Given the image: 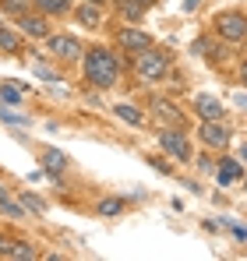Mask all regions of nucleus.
<instances>
[{
	"label": "nucleus",
	"mask_w": 247,
	"mask_h": 261,
	"mask_svg": "<svg viewBox=\"0 0 247 261\" xmlns=\"http://www.w3.org/2000/svg\"><path fill=\"white\" fill-rule=\"evenodd\" d=\"M82 57H85L82 74L92 88H103V92H106V88H113L120 82V60H117L113 49H106V46H88Z\"/></svg>",
	"instance_id": "nucleus-1"
},
{
	"label": "nucleus",
	"mask_w": 247,
	"mask_h": 261,
	"mask_svg": "<svg viewBox=\"0 0 247 261\" xmlns=\"http://www.w3.org/2000/svg\"><path fill=\"white\" fill-rule=\"evenodd\" d=\"M134 74H138V82H145V85L163 82L166 74H169V53H166V49H156V46L134 53Z\"/></svg>",
	"instance_id": "nucleus-2"
},
{
	"label": "nucleus",
	"mask_w": 247,
	"mask_h": 261,
	"mask_svg": "<svg viewBox=\"0 0 247 261\" xmlns=\"http://www.w3.org/2000/svg\"><path fill=\"white\" fill-rule=\"evenodd\" d=\"M42 43H46V53H50L53 60H60V64H75V60L85 53L82 39L71 36V32H50Z\"/></svg>",
	"instance_id": "nucleus-3"
},
{
	"label": "nucleus",
	"mask_w": 247,
	"mask_h": 261,
	"mask_svg": "<svg viewBox=\"0 0 247 261\" xmlns=\"http://www.w3.org/2000/svg\"><path fill=\"white\" fill-rule=\"evenodd\" d=\"M159 148L166 155H173L177 163H191L194 159V148H191V138L180 127H163L159 130Z\"/></svg>",
	"instance_id": "nucleus-4"
},
{
	"label": "nucleus",
	"mask_w": 247,
	"mask_h": 261,
	"mask_svg": "<svg viewBox=\"0 0 247 261\" xmlns=\"http://www.w3.org/2000/svg\"><path fill=\"white\" fill-rule=\"evenodd\" d=\"M215 32L226 43H247V14L244 11H223L215 18Z\"/></svg>",
	"instance_id": "nucleus-5"
},
{
	"label": "nucleus",
	"mask_w": 247,
	"mask_h": 261,
	"mask_svg": "<svg viewBox=\"0 0 247 261\" xmlns=\"http://www.w3.org/2000/svg\"><path fill=\"white\" fill-rule=\"evenodd\" d=\"M14 18H18V32L29 36V39H46L53 32V25L46 21V14H39V11H21Z\"/></svg>",
	"instance_id": "nucleus-6"
},
{
	"label": "nucleus",
	"mask_w": 247,
	"mask_h": 261,
	"mask_svg": "<svg viewBox=\"0 0 247 261\" xmlns=\"http://www.w3.org/2000/svg\"><path fill=\"white\" fill-rule=\"evenodd\" d=\"M198 138H202V145H208V148H219V152L230 145V130L223 127V120H202Z\"/></svg>",
	"instance_id": "nucleus-7"
},
{
	"label": "nucleus",
	"mask_w": 247,
	"mask_h": 261,
	"mask_svg": "<svg viewBox=\"0 0 247 261\" xmlns=\"http://www.w3.org/2000/svg\"><path fill=\"white\" fill-rule=\"evenodd\" d=\"M117 46H120V49H127V53H141V49H149V46H156V43H152V36H149V32L124 25L120 32H117Z\"/></svg>",
	"instance_id": "nucleus-8"
},
{
	"label": "nucleus",
	"mask_w": 247,
	"mask_h": 261,
	"mask_svg": "<svg viewBox=\"0 0 247 261\" xmlns=\"http://www.w3.org/2000/svg\"><path fill=\"white\" fill-rule=\"evenodd\" d=\"M39 163H42V173L46 176H57V173H64V170L71 166V155L60 152V148H42Z\"/></svg>",
	"instance_id": "nucleus-9"
},
{
	"label": "nucleus",
	"mask_w": 247,
	"mask_h": 261,
	"mask_svg": "<svg viewBox=\"0 0 247 261\" xmlns=\"http://www.w3.org/2000/svg\"><path fill=\"white\" fill-rule=\"evenodd\" d=\"M71 11H75V21H78L82 29H88V32L103 25V7H99V4H85L82 0V4H75Z\"/></svg>",
	"instance_id": "nucleus-10"
},
{
	"label": "nucleus",
	"mask_w": 247,
	"mask_h": 261,
	"mask_svg": "<svg viewBox=\"0 0 247 261\" xmlns=\"http://www.w3.org/2000/svg\"><path fill=\"white\" fill-rule=\"evenodd\" d=\"M194 113H198L202 120H223V117H226V106H223L215 95H198V99H194Z\"/></svg>",
	"instance_id": "nucleus-11"
},
{
	"label": "nucleus",
	"mask_w": 247,
	"mask_h": 261,
	"mask_svg": "<svg viewBox=\"0 0 247 261\" xmlns=\"http://www.w3.org/2000/svg\"><path fill=\"white\" fill-rule=\"evenodd\" d=\"M39 254L32 244H25V240H4L0 244V258H18V261H32Z\"/></svg>",
	"instance_id": "nucleus-12"
},
{
	"label": "nucleus",
	"mask_w": 247,
	"mask_h": 261,
	"mask_svg": "<svg viewBox=\"0 0 247 261\" xmlns=\"http://www.w3.org/2000/svg\"><path fill=\"white\" fill-rule=\"evenodd\" d=\"M32 7L46 14V18H57V14H71V0H32Z\"/></svg>",
	"instance_id": "nucleus-13"
},
{
	"label": "nucleus",
	"mask_w": 247,
	"mask_h": 261,
	"mask_svg": "<svg viewBox=\"0 0 247 261\" xmlns=\"http://www.w3.org/2000/svg\"><path fill=\"white\" fill-rule=\"evenodd\" d=\"M244 176V163L240 159H223L219 163V184L226 187V184H233V180H240Z\"/></svg>",
	"instance_id": "nucleus-14"
},
{
	"label": "nucleus",
	"mask_w": 247,
	"mask_h": 261,
	"mask_svg": "<svg viewBox=\"0 0 247 261\" xmlns=\"http://www.w3.org/2000/svg\"><path fill=\"white\" fill-rule=\"evenodd\" d=\"M152 106H156V117H163L166 124H184V113H180L169 99H156Z\"/></svg>",
	"instance_id": "nucleus-15"
},
{
	"label": "nucleus",
	"mask_w": 247,
	"mask_h": 261,
	"mask_svg": "<svg viewBox=\"0 0 247 261\" xmlns=\"http://www.w3.org/2000/svg\"><path fill=\"white\" fill-rule=\"evenodd\" d=\"M0 53H4V57H18V53H21V39H18V32L4 29V25H0Z\"/></svg>",
	"instance_id": "nucleus-16"
},
{
	"label": "nucleus",
	"mask_w": 247,
	"mask_h": 261,
	"mask_svg": "<svg viewBox=\"0 0 247 261\" xmlns=\"http://www.w3.org/2000/svg\"><path fill=\"white\" fill-rule=\"evenodd\" d=\"M113 4H117V11H120V18L127 21V25H131V21H138V18H141V11H145V7H141V4H134V0H113Z\"/></svg>",
	"instance_id": "nucleus-17"
},
{
	"label": "nucleus",
	"mask_w": 247,
	"mask_h": 261,
	"mask_svg": "<svg viewBox=\"0 0 247 261\" xmlns=\"http://www.w3.org/2000/svg\"><path fill=\"white\" fill-rule=\"evenodd\" d=\"M95 212L106 216V219H113V216H120V212H124V201H120V198H103V201L95 205Z\"/></svg>",
	"instance_id": "nucleus-18"
},
{
	"label": "nucleus",
	"mask_w": 247,
	"mask_h": 261,
	"mask_svg": "<svg viewBox=\"0 0 247 261\" xmlns=\"http://www.w3.org/2000/svg\"><path fill=\"white\" fill-rule=\"evenodd\" d=\"M0 212L11 219H25V205L21 201H11V198H0Z\"/></svg>",
	"instance_id": "nucleus-19"
},
{
	"label": "nucleus",
	"mask_w": 247,
	"mask_h": 261,
	"mask_svg": "<svg viewBox=\"0 0 247 261\" xmlns=\"http://www.w3.org/2000/svg\"><path fill=\"white\" fill-rule=\"evenodd\" d=\"M0 102H4V106H21V88L4 85L0 88Z\"/></svg>",
	"instance_id": "nucleus-20"
},
{
	"label": "nucleus",
	"mask_w": 247,
	"mask_h": 261,
	"mask_svg": "<svg viewBox=\"0 0 247 261\" xmlns=\"http://www.w3.org/2000/svg\"><path fill=\"white\" fill-rule=\"evenodd\" d=\"M117 117H120V120H127V124H141V110H138V106H127V102H124V106H117Z\"/></svg>",
	"instance_id": "nucleus-21"
},
{
	"label": "nucleus",
	"mask_w": 247,
	"mask_h": 261,
	"mask_svg": "<svg viewBox=\"0 0 247 261\" xmlns=\"http://www.w3.org/2000/svg\"><path fill=\"white\" fill-rule=\"evenodd\" d=\"M21 201H25V208H32L36 216H42V212H46V201H42V198H36L32 191H21Z\"/></svg>",
	"instance_id": "nucleus-22"
},
{
	"label": "nucleus",
	"mask_w": 247,
	"mask_h": 261,
	"mask_svg": "<svg viewBox=\"0 0 247 261\" xmlns=\"http://www.w3.org/2000/svg\"><path fill=\"white\" fill-rule=\"evenodd\" d=\"M0 120H4V124H14V127H29V120L18 117V113H11L7 106H0Z\"/></svg>",
	"instance_id": "nucleus-23"
},
{
	"label": "nucleus",
	"mask_w": 247,
	"mask_h": 261,
	"mask_svg": "<svg viewBox=\"0 0 247 261\" xmlns=\"http://www.w3.org/2000/svg\"><path fill=\"white\" fill-rule=\"evenodd\" d=\"M29 4H32V0H0V7H4V11H11V14L29 11Z\"/></svg>",
	"instance_id": "nucleus-24"
},
{
	"label": "nucleus",
	"mask_w": 247,
	"mask_h": 261,
	"mask_svg": "<svg viewBox=\"0 0 247 261\" xmlns=\"http://www.w3.org/2000/svg\"><path fill=\"white\" fill-rule=\"evenodd\" d=\"M36 74H39V78H50V82H53V78H57V74H53V71H50V67H42V64H39V67H36Z\"/></svg>",
	"instance_id": "nucleus-25"
},
{
	"label": "nucleus",
	"mask_w": 247,
	"mask_h": 261,
	"mask_svg": "<svg viewBox=\"0 0 247 261\" xmlns=\"http://www.w3.org/2000/svg\"><path fill=\"white\" fill-rule=\"evenodd\" d=\"M240 82H244V85H247V60H244V64H240Z\"/></svg>",
	"instance_id": "nucleus-26"
},
{
	"label": "nucleus",
	"mask_w": 247,
	"mask_h": 261,
	"mask_svg": "<svg viewBox=\"0 0 247 261\" xmlns=\"http://www.w3.org/2000/svg\"><path fill=\"white\" fill-rule=\"evenodd\" d=\"M240 163H247V145H240Z\"/></svg>",
	"instance_id": "nucleus-27"
},
{
	"label": "nucleus",
	"mask_w": 247,
	"mask_h": 261,
	"mask_svg": "<svg viewBox=\"0 0 247 261\" xmlns=\"http://www.w3.org/2000/svg\"><path fill=\"white\" fill-rule=\"evenodd\" d=\"M134 4H141V7H152V4H156V0H134Z\"/></svg>",
	"instance_id": "nucleus-28"
},
{
	"label": "nucleus",
	"mask_w": 247,
	"mask_h": 261,
	"mask_svg": "<svg viewBox=\"0 0 247 261\" xmlns=\"http://www.w3.org/2000/svg\"><path fill=\"white\" fill-rule=\"evenodd\" d=\"M85 4H99V7H103V4H110V0H85Z\"/></svg>",
	"instance_id": "nucleus-29"
},
{
	"label": "nucleus",
	"mask_w": 247,
	"mask_h": 261,
	"mask_svg": "<svg viewBox=\"0 0 247 261\" xmlns=\"http://www.w3.org/2000/svg\"><path fill=\"white\" fill-rule=\"evenodd\" d=\"M0 198H7V187H0Z\"/></svg>",
	"instance_id": "nucleus-30"
},
{
	"label": "nucleus",
	"mask_w": 247,
	"mask_h": 261,
	"mask_svg": "<svg viewBox=\"0 0 247 261\" xmlns=\"http://www.w3.org/2000/svg\"><path fill=\"white\" fill-rule=\"evenodd\" d=\"M240 180H244V191H247V176H240Z\"/></svg>",
	"instance_id": "nucleus-31"
}]
</instances>
